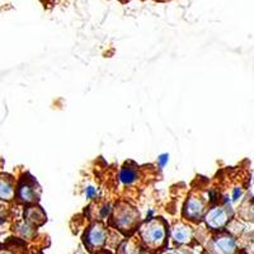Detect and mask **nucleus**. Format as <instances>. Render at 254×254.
<instances>
[{
	"instance_id": "nucleus-1",
	"label": "nucleus",
	"mask_w": 254,
	"mask_h": 254,
	"mask_svg": "<svg viewBox=\"0 0 254 254\" xmlns=\"http://www.w3.org/2000/svg\"><path fill=\"white\" fill-rule=\"evenodd\" d=\"M165 237H167L165 228L158 221H149V225L142 231V239L146 243V246L154 249L159 248V247L164 244Z\"/></svg>"
},
{
	"instance_id": "nucleus-2",
	"label": "nucleus",
	"mask_w": 254,
	"mask_h": 254,
	"mask_svg": "<svg viewBox=\"0 0 254 254\" xmlns=\"http://www.w3.org/2000/svg\"><path fill=\"white\" fill-rule=\"evenodd\" d=\"M106 240H107V231L99 224L90 226L84 235V243L89 251H98L106 244Z\"/></svg>"
},
{
	"instance_id": "nucleus-3",
	"label": "nucleus",
	"mask_w": 254,
	"mask_h": 254,
	"mask_svg": "<svg viewBox=\"0 0 254 254\" xmlns=\"http://www.w3.org/2000/svg\"><path fill=\"white\" fill-rule=\"evenodd\" d=\"M206 225L212 230H219L226 225L229 221V212L224 207H214L211 208L205 217Z\"/></svg>"
},
{
	"instance_id": "nucleus-4",
	"label": "nucleus",
	"mask_w": 254,
	"mask_h": 254,
	"mask_svg": "<svg viewBox=\"0 0 254 254\" xmlns=\"http://www.w3.org/2000/svg\"><path fill=\"white\" fill-rule=\"evenodd\" d=\"M205 212V205L197 197H190L186 202L185 208H183V215L186 219L190 221H198L202 219V215Z\"/></svg>"
},
{
	"instance_id": "nucleus-5",
	"label": "nucleus",
	"mask_w": 254,
	"mask_h": 254,
	"mask_svg": "<svg viewBox=\"0 0 254 254\" xmlns=\"http://www.w3.org/2000/svg\"><path fill=\"white\" fill-rule=\"evenodd\" d=\"M136 217H139V214H136L132 208H125L120 211L119 215H116V225L119 226L120 230H131L135 225Z\"/></svg>"
},
{
	"instance_id": "nucleus-6",
	"label": "nucleus",
	"mask_w": 254,
	"mask_h": 254,
	"mask_svg": "<svg viewBox=\"0 0 254 254\" xmlns=\"http://www.w3.org/2000/svg\"><path fill=\"white\" fill-rule=\"evenodd\" d=\"M214 249L217 254H234L237 242L233 237H220L214 242Z\"/></svg>"
},
{
	"instance_id": "nucleus-7",
	"label": "nucleus",
	"mask_w": 254,
	"mask_h": 254,
	"mask_svg": "<svg viewBox=\"0 0 254 254\" xmlns=\"http://www.w3.org/2000/svg\"><path fill=\"white\" fill-rule=\"evenodd\" d=\"M17 194L19 201H22V202L24 203L35 202L36 199H37V193H36L35 187L32 185H29L28 182L20 183L19 187H18Z\"/></svg>"
},
{
	"instance_id": "nucleus-8",
	"label": "nucleus",
	"mask_w": 254,
	"mask_h": 254,
	"mask_svg": "<svg viewBox=\"0 0 254 254\" xmlns=\"http://www.w3.org/2000/svg\"><path fill=\"white\" fill-rule=\"evenodd\" d=\"M15 194V188L13 182L6 177H0V199L10 201Z\"/></svg>"
},
{
	"instance_id": "nucleus-9",
	"label": "nucleus",
	"mask_w": 254,
	"mask_h": 254,
	"mask_svg": "<svg viewBox=\"0 0 254 254\" xmlns=\"http://www.w3.org/2000/svg\"><path fill=\"white\" fill-rule=\"evenodd\" d=\"M172 237L177 244H187L192 238V231L186 225H177L172 231Z\"/></svg>"
},
{
	"instance_id": "nucleus-10",
	"label": "nucleus",
	"mask_w": 254,
	"mask_h": 254,
	"mask_svg": "<svg viewBox=\"0 0 254 254\" xmlns=\"http://www.w3.org/2000/svg\"><path fill=\"white\" fill-rule=\"evenodd\" d=\"M119 178L120 181H121V183H124L125 186H130L136 182V179H137V172L131 167H125L122 168L121 172H120Z\"/></svg>"
},
{
	"instance_id": "nucleus-11",
	"label": "nucleus",
	"mask_w": 254,
	"mask_h": 254,
	"mask_svg": "<svg viewBox=\"0 0 254 254\" xmlns=\"http://www.w3.org/2000/svg\"><path fill=\"white\" fill-rule=\"evenodd\" d=\"M243 196V190L242 187H235L233 188V192H231V199L234 201V202H237V201H239L240 197Z\"/></svg>"
},
{
	"instance_id": "nucleus-12",
	"label": "nucleus",
	"mask_w": 254,
	"mask_h": 254,
	"mask_svg": "<svg viewBox=\"0 0 254 254\" xmlns=\"http://www.w3.org/2000/svg\"><path fill=\"white\" fill-rule=\"evenodd\" d=\"M168 162H169V155H168V154H162V155L158 158L159 169H164V167L168 164Z\"/></svg>"
},
{
	"instance_id": "nucleus-13",
	"label": "nucleus",
	"mask_w": 254,
	"mask_h": 254,
	"mask_svg": "<svg viewBox=\"0 0 254 254\" xmlns=\"http://www.w3.org/2000/svg\"><path fill=\"white\" fill-rule=\"evenodd\" d=\"M97 196V190H95L93 186H88L87 188H85V197L89 199L94 198V197Z\"/></svg>"
},
{
	"instance_id": "nucleus-14",
	"label": "nucleus",
	"mask_w": 254,
	"mask_h": 254,
	"mask_svg": "<svg viewBox=\"0 0 254 254\" xmlns=\"http://www.w3.org/2000/svg\"><path fill=\"white\" fill-rule=\"evenodd\" d=\"M110 212H111V208H110V206H104L103 208H101V211H99V214H101V217H107L108 215H110Z\"/></svg>"
},
{
	"instance_id": "nucleus-15",
	"label": "nucleus",
	"mask_w": 254,
	"mask_h": 254,
	"mask_svg": "<svg viewBox=\"0 0 254 254\" xmlns=\"http://www.w3.org/2000/svg\"><path fill=\"white\" fill-rule=\"evenodd\" d=\"M153 216H154V210H149L147 211V214H146V219H145V221L149 222L153 220Z\"/></svg>"
},
{
	"instance_id": "nucleus-16",
	"label": "nucleus",
	"mask_w": 254,
	"mask_h": 254,
	"mask_svg": "<svg viewBox=\"0 0 254 254\" xmlns=\"http://www.w3.org/2000/svg\"><path fill=\"white\" fill-rule=\"evenodd\" d=\"M164 254H185V253H182L181 251H167L164 252Z\"/></svg>"
},
{
	"instance_id": "nucleus-17",
	"label": "nucleus",
	"mask_w": 254,
	"mask_h": 254,
	"mask_svg": "<svg viewBox=\"0 0 254 254\" xmlns=\"http://www.w3.org/2000/svg\"><path fill=\"white\" fill-rule=\"evenodd\" d=\"M0 254H14V253L9 251V249H0Z\"/></svg>"
}]
</instances>
